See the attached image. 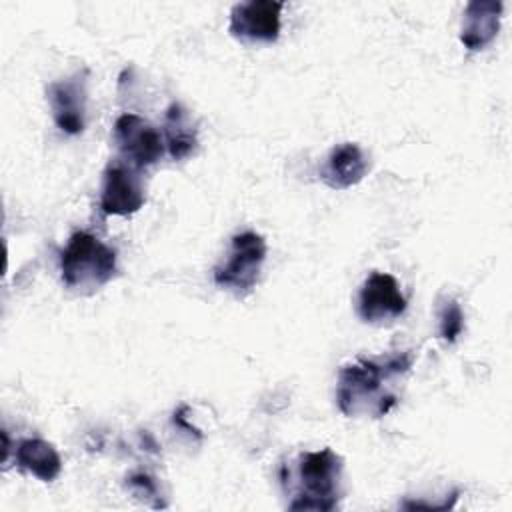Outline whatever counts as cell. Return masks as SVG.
<instances>
[{"mask_svg": "<svg viewBox=\"0 0 512 512\" xmlns=\"http://www.w3.org/2000/svg\"><path fill=\"white\" fill-rule=\"evenodd\" d=\"M464 332V312L456 298H444L438 306V334L446 344H454Z\"/></svg>", "mask_w": 512, "mask_h": 512, "instance_id": "5bb4252c", "label": "cell"}, {"mask_svg": "<svg viewBox=\"0 0 512 512\" xmlns=\"http://www.w3.org/2000/svg\"><path fill=\"white\" fill-rule=\"evenodd\" d=\"M266 240L264 236L246 230L232 236L230 252L222 264H218L212 272L214 284L232 292L238 298L248 296L262 272L266 262Z\"/></svg>", "mask_w": 512, "mask_h": 512, "instance_id": "277c9868", "label": "cell"}, {"mask_svg": "<svg viewBox=\"0 0 512 512\" xmlns=\"http://www.w3.org/2000/svg\"><path fill=\"white\" fill-rule=\"evenodd\" d=\"M86 78L88 72H76L72 76L54 80L46 88V98L52 110L56 126L70 136H76L86 126Z\"/></svg>", "mask_w": 512, "mask_h": 512, "instance_id": "9c48e42d", "label": "cell"}, {"mask_svg": "<svg viewBox=\"0 0 512 512\" xmlns=\"http://www.w3.org/2000/svg\"><path fill=\"white\" fill-rule=\"evenodd\" d=\"M128 488H130L138 498H142V500H146V502H148V500H156L158 508H160V506H164V504L160 502L158 484H156V480H154L152 476L142 474V472L132 474V476L128 478Z\"/></svg>", "mask_w": 512, "mask_h": 512, "instance_id": "9a60e30c", "label": "cell"}, {"mask_svg": "<svg viewBox=\"0 0 512 512\" xmlns=\"http://www.w3.org/2000/svg\"><path fill=\"white\" fill-rule=\"evenodd\" d=\"M146 202L144 182L136 168L116 160L104 170L100 210L108 216H130L138 212Z\"/></svg>", "mask_w": 512, "mask_h": 512, "instance_id": "ba28073f", "label": "cell"}, {"mask_svg": "<svg viewBox=\"0 0 512 512\" xmlns=\"http://www.w3.org/2000/svg\"><path fill=\"white\" fill-rule=\"evenodd\" d=\"M162 138L172 160H186L198 148V128L190 112L180 104L172 102L164 112Z\"/></svg>", "mask_w": 512, "mask_h": 512, "instance_id": "7c38bea8", "label": "cell"}, {"mask_svg": "<svg viewBox=\"0 0 512 512\" xmlns=\"http://www.w3.org/2000/svg\"><path fill=\"white\" fill-rule=\"evenodd\" d=\"M502 2L494 0H474L466 6L462 28H460V42L476 52L486 48L500 30V18H502Z\"/></svg>", "mask_w": 512, "mask_h": 512, "instance_id": "8fae6325", "label": "cell"}, {"mask_svg": "<svg viewBox=\"0 0 512 512\" xmlns=\"http://www.w3.org/2000/svg\"><path fill=\"white\" fill-rule=\"evenodd\" d=\"M284 2L248 0L230 10L228 32L242 42L272 44L280 36V16Z\"/></svg>", "mask_w": 512, "mask_h": 512, "instance_id": "52a82bcc", "label": "cell"}, {"mask_svg": "<svg viewBox=\"0 0 512 512\" xmlns=\"http://www.w3.org/2000/svg\"><path fill=\"white\" fill-rule=\"evenodd\" d=\"M412 354L398 352L380 360L358 358L338 372L336 404L344 416H386L398 402L386 382L406 374L412 368Z\"/></svg>", "mask_w": 512, "mask_h": 512, "instance_id": "6da1fadb", "label": "cell"}, {"mask_svg": "<svg viewBox=\"0 0 512 512\" xmlns=\"http://www.w3.org/2000/svg\"><path fill=\"white\" fill-rule=\"evenodd\" d=\"M116 250L90 232H74L60 254V274L68 290L92 294L112 280Z\"/></svg>", "mask_w": 512, "mask_h": 512, "instance_id": "7a4b0ae2", "label": "cell"}, {"mask_svg": "<svg viewBox=\"0 0 512 512\" xmlns=\"http://www.w3.org/2000/svg\"><path fill=\"white\" fill-rule=\"evenodd\" d=\"M406 306L398 280L386 272H372L362 282L356 298V312L366 324L394 322L406 312Z\"/></svg>", "mask_w": 512, "mask_h": 512, "instance_id": "8992f818", "label": "cell"}, {"mask_svg": "<svg viewBox=\"0 0 512 512\" xmlns=\"http://www.w3.org/2000/svg\"><path fill=\"white\" fill-rule=\"evenodd\" d=\"M342 458L332 448L302 452L296 460L298 492L288 504L290 510L332 512L338 508Z\"/></svg>", "mask_w": 512, "mask_h": 512, "instance_id": "3957f363", "label": "cell"}, {"mask_svg": "<svg viewBox=\"0 0 512 512\" xmlns=\"http://www.w3.org/2000/svg\"><path fill=\"white\" fill-rule=\"evenodd\" d=\"M112 138L122 162L136 170L156 164L166 150L162 132L146 118L126 112L116 118Z\"/></svg>", "mask_w": 512, "mask_h": 512, "instance_id": "5b68a950", "label": "cell"}, {"mask_svg": "<svg viewBox=\"0 0 512 512\" xmlns=\"http://www.w3.org/2000/svg\"><path fill=\"white\" fill-rule=\"evenodd\" d=\"M14 462L20 470L32 474L40 482H52L62 472V458L54 444L42 438H24L14 450Z\"/></svg>", "mask_w": 512, "mask_h": 512, "instance_id": "4fadbf2b", "label": "cell"}, {"mask_svg": "<svg viewBox=\"0 0 512 512\" xmlns=\"http://www.w3.org/2000/svg\"><path fill=\"white\" fill-rule=\"evenodd\" d=\"M368 168L370 164L362 148L354 142H344L330 150L320 168V178L332 190H346L356 186L366 176Z\"/></svg>", "mask_w": 512, "mask_h": 512, "instance_id": "30bf717a", "label": "cell"}]
</instances>
